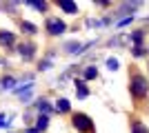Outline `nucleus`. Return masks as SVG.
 <instances>
[{
    "label": "nucleus",
    "mask_w": 149,
    "mask_h": 133,
    "mask_svg": "<svg viewBox=\"0 0 149 133\" xmlns=\"http://www.w3.org/2000/svg\"><path fill=\"white\" fill-rule=\"evenodd\" d=\"M129 91H131V95H134L136 100H143L145 95H147L149 84H147V80H145V76H143V73H138V71H134V73H131V80H129Z\"/></svg>",
    "instance_id": "obj_1"
},
{
    "label": "nucleus",
    "mask_w": 149,
    "mask_h": 133,
    "mask_svg": "<svg viewBox=\"0 0 149 133\" xmlns=\"http://www.w3.org/2000/svg\"><path fill=\"white\" fill-rule=\"evenodd\" d=\"M74 127L78 129L80 133H91L93 131V122L89 120V115H85V113H74Z\"/></svg>",
    "instance_id": "obj_2"
},
{
    "label": "nucleus",
    "mask_w": 149,
    "mask_h": 133,
    "mask_svg": "<svg viewBox=\"0 0 149 133\" xmlns=\"http://www.w3.org/2000/svg\"><path fill=\"white\" fill-rule=\"evenodd\" d=\"M65 29H67V27H65V22H62L60 18H49L47 20V31H49L51 36H60Z\"/></svg>",
    "instance_id": "obj_3"
},
{
    "label": "nucleus",
    "mask_w": 149,
    "mask_h": 133,
    "mask_svg": "<svg viewBox=\"0 0 149 133\" xmlns=\"http://www.w3.org/2000/svg\"><path fill=\"white\" fill-rule=\"evenodd\" d=\"M33 53H36V47H33L31 42L20 44V56L25 58V60H31V58H33Z\"/></svg>",
    "instance_id": "obj_4"
},
{
    "label": "nucleus",
    "mask_w": 149,
    "mask_h": 133,
    "mask_svg": "<svg viewBox=\"0 0 149 133\" xmlns=\"http://www.w3.org/2000/svg\"><path fill=\"white\" fill-rule=\"evenodd\" d=\"M58 7H62L67 13H76L78 11V7H76L74 2H69V0H58Z\"/></svg>",
    "instance_id": "obj_5"
},
{
    "label": "nucleus",
    "mask_w": 149,
    "mask_h": 133,
    "mask_svg": "<svg viewBox=\"0 0 149 133\" xmlns=\"http://www.w3.org/2000/svg\"><path fill=\"white\" fill-rule=\"evenodd\" d=\"M131 133H149V129L145 127L140 120H134L131 122Z\"/></svg>",
    "instance_id": "obj_6"
},
{
    "label": "nucleus",
    "mask_w": 149,
    "mask_h": 133,
    "mask_svg": "<svg viewBox=\"0 0 149 133\" xmlns=\"http://www.w3.org/2000/svg\"><path fill=\"white\" fill-rule=\"evenodd\" d=\"M11 42H13V33L0 31V44H11Z\"/></svg>",
    "instance_id": "obj_7"
},
{
    "label": "nucleus",
    "mask_w": 149,
    "mask_h": 133,
    "mask_svg": "<svg viewBox=\"0 0 149 133\" xmlns=\"http://www.w3.org/2000/svg\"><path fill=\"white\" fill-rule=\"evenodd\" d=\"M76 93H78V98H87V87H85V82H76Z\"/></svg>",
    "instance_id": "obj_8"
},
{
    "label": "nucleus",
    "mask_w": 149,
    "mask_h": 133,
    "mask_svg": "<svg viewBox=\"0 0 149 133\" xmlns=\"http://www.w3.org/2000/svg\"><path fill=\"white\" fill-rule=\"evenodd\" d=\"M56 111H58V113H69V102L67 100H58Z\"/></svg>",
    "instance_id": "obj_9"
},
{
    "label": "nucleus",
    "mask_w": 149,
    "mask_h": 133,
    "mask_svg": "<svg viewBox=\"0 0 149 133\" xmlns=\"http://www.w3.org/2000/svg\"><path fill=\"white\" fill-rule=\"evenodd\" d=\"M47 124H49V118H47V115H40V118H38V129L42 131V129H47Z\"/></svg>",
    "instance_id": "obj_10"
},
{
    "label": "nucleus",
    "mask_w": 149,
    "mask_h": 133,
    "mask_svg": "<svg viewBox=\"0 0 149 133\" xmlns=\"http://www.w3.org/2000/svg\"><path fill=\"white\" fill-rule=\"evenodd\" d=\"M20 27H22V31H25V33H36V27L31 25V22H22Z\"/></svg>",
    "instance_id": "obj_11"
},
{
    "label": "nucleus",
    "mask_w": 149,
    "mask_h": 133,
    "mask_svg": "<svg viewBox=\"0 0 149 133\" xmlns=\"http://www.w3.org/2000/svg\"><path fill=\"white\" fill-rule=\"evenodd\" d=\"M38 109H40L42 113H49V111H51V107H49V104H47L45 100H40V102H38Z\"/></svg>",
    "instance_id": "obj_12"
},
{
    "label": "nucleus",
    "mask_w": 149,
    "mask_h": 133,
    "mask_svg": "<svg viewBox=\"0 0 149 133\" xmlns=\"http://www.w3.org/2000/svg\"><path fill=\"white\" fill-rule=\"evenodd\" d=\"M96 76H98V71L93 69V67H89V69L85 71V78H87V80H91V78H96Z\"/></svg>",
    "instance_id": "obj_13"
},
{
    "label": "nucleus",
    "mask_w": 149,
    "mask_h": 133,
    "mask_svg": "<svg viewBox=\"0 0 149 133\" xmlns=\"http://www.w3.org/2000/svg\"><path fill=\"white\" fill-rule=\"evenodd\" d=\"M31 7H36V9H40V11H45V9H47V5H45V2H29Z\"/></svg>",
    "instance_id": "obj_14"
},
{
    "label": "nucleus",
    "mask_w": 149,
    "mask_h": 133,
    "mask_svg": "<svg viewBox=\"0 0 149 133\" xmlns=\"http://www.w3.org/2000/svg\"><path fill=\"white\" fill-rule=\"evenodd\" d=\"M107 64H109V69H118V62H116V60H109V62H107Z\"/></svg>",
    "instance_id": "obj_15"
},
{
    "label": "nucleus",
    "mask_w": 149,
    "mask_h": 133,
    "mask_svg": "<svg viewBox=\"0 0 149 133\" xmlns=\"http://www.w3.org/2000/svg\"><path fill=\"white\" fill-rule=\"evenodd\" d=\"M134 53H136V56H143V53H145V49H143V47H138V44H136V49H134Z\"/></svg>",
    "instance_id": "obj_16"
},
{
    "label": "nucleus",
    "mask_w": 149,
    "mask_h": 133,
    "mask_svg": "<svg viewBox=\"0 0 149 133\" xmlns=\"http://www.w3.org/2000/svg\"><path fill=\"white\" fill-rule=\"evenodd\" d=\"M140 40H143V33H140V31L134 33V42H140Z\"/></svg>",
    "instance_id": "obj_17"
},
{
    "label": "nucleus",
    "mask_w": 149,
    "mask_h": 133,
    "mask_svg": "<svg viewBox=\"0 0 149 133\" xmlns=\"http://www.w3.org/2000/svg\"><path fill=\"white\" fill-rule=\"evenodd\" d=\"M27 133H38V131H33V129H31V131H27Z\"/></svg>",
    "instance_id": "obj_18"
}]
</instances>
